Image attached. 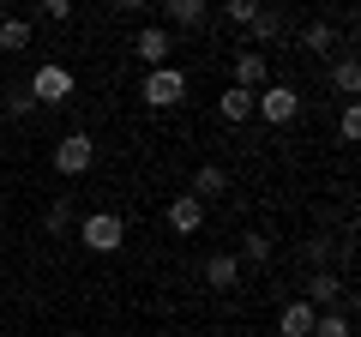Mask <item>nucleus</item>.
Here are the masks:
<instances>
[{
	"instance_id": "11",
	"label": "nucleus",
	"mask_w": 361,
	"mask_h": 337,
	"mask_svg": "<svg viewBox=\"0 0 361 337\" xmlns=\"http://www.w3.org/2000/svg\"><path fill=\"white\" fill-rule=\"evenodd\" d=\"M313 319H319V313H313L307 301H289V307L277 313V331L283 337H313Z\"/></svg>"
},
{
	"instance_id": "19",
	"label": "nucleus",
	"mask_w": 361,
	"mask_h": 337,
	"mask_svg": "<svg viewBox=\"0 0 361 337\" xmlns=\"http://www.w3.org/2000/svg\"><path fill=\"white\" fill-rule=\"evenodd\" d=\"M253 37H283V13H277V6H259L253 13Z\"/></svg>"
},
{
	"instance_id": "18",
	"label": "nucleus",
	"mask_w": 361,
	"mask_h": 337,
	"mask_svg": "<svg viewBox=\"0 0 361 337\" xmlns=\"http://www.w3.org/2000/svg\"><path fill=\"white\" fill-rule=\"evenodd\" d=\"M313 337H355L349 331V313H319L313 319Z\"/></svg>"
},
{
	"instance_id": "5",
	"label": "nucleus",
	"mask_w": 361,
	"mask_h": 337,
	"mask_svg": "<svg viewBox=\"0 0 361 337\" xmlns=\"http://www.w3.org/2000/svg\"><path fill=\"white\" fill-rule=\"evenodd\" d=\"M307 307H313V313H343V307H349L343 277H337V271H313V283H307Z\"/></svg>"
},
{
	"instance_id": "23",
	"label": "nucleus",
	"mask_w": 361,
	"mask_h": 337,
	"mask_svg": "<svg viewBox=\"0 0 361 337\" xmlns=\"http://www.w3.org/2000/svg\"><path fill=\"white\" fill-rule=\"evenodd\" d=\"M253 13H259V0H229V18H235V25H253Z\"/></svg>"
},
{
	"instance_id": "14",
	"label": "nucleus",
	"mask_w": 361,
	"mask_h": 337,
	"mask_svg": "<svg viewBox=\"0 0 361 337\" xmlns=\"http://www.w3.org/2000/svg\"><path fill=\"white\" fill-rule=\"evenodd\" d=\"M217 115L229 121V127H235V121H247V115H253V91H235V85H229V91L217 97Z\"/></svg>"
},
{
	"instance_id": "6",
	"label": "nucleus",
	"mask_w": 361,
	"mask_h": 337,
	"mask_svg": "<svg viewBox=\"0 0 361 337\" xmlns=\"http://www.w3.org/2000/svg\"><path fill=\"white\" fill-rule=\"evenodd\" d=\"M90 163H97V145H90V133H66V139L54 145V168H61V175H85Z\"/></svg>"
},
{
	"instance_id": "9",
	"label": "nucleus",
	"mask_w": 361,
	"mask_h": 337,
	"mask_svg": "<svg viewBox=\"0 0 361 337\" xmlns=\"http://www.w3.org/2000/svg\"><path fill=\"white\" fill-rule=\"evenodd\" d=\"M163 18H169L163 30H193V25L211 18V6H205V0H163Z\"/></svg>"
},
{
	"instance_id": "12",
	"label": "nucleus",
	"mask_w": 361,
	"mask_h": 337,
	"mask_svg": "<svg viewBox=\"0 0 361 337\" xmlns=\"http://www.w3.org/2000/svg\"><path fill=\"white\" fill-rule=\"evenodd\" d=\"M205 283L211 289H235L241 283V259H235V253H211L205 259Z\"/></svg>"
},
{
	"instance_id": "20",
	"label": "nucleus",
	"mask_w": 361,
	"mask_h": 337,
	"mask_svg": "<svg viewBox=\"0 0 361 337\" xmlns=\"http://www.w3.org/2000/svg\"><path fill=\"white\" fill-rule=\"evenodd\" d=\"M235 259H247V265H265V259H271V241H265V235H241V253H235Z\"/></svg>"
},
{
	"instance_id": "8",
	"label": "nucleus",
	"mask_w": 361,
	"mask_h": 337,
	"mask_svg": "<svg viewBox=\"0 0 361 337\" xmlns=\"http://www.w3.org/2000/svg\"><path fill=\"white\" fill-rule=\"evenodd\" d=\"M265 85H271V66H265V54H259V49H241V54H235V91H265Z\"/></svg>"
},
{
	"instance_id": "10",
	"label": "nucleus",
	"mask_w": 361,
	"mask_h": 337,
	"mask_svg": "<svg viewBox=\"0 0 361 337\" xmlns=\"http://www.w3.org/2000/svg\"><path fill=\"white\" fill-rule=\"evenodd\" d=\"M199 223H205V205H199L193 193L169 199V229H175V235H199Z\"/></svg>"
},
{
	"instance_id": "3",
	"label": "nucleus",
	"mask_w": 361,
	"mask_h": 337,
	"mask_svg": "<svg viewBox=\"0 0 361 337\" xmlns=\"http://www.w3.org/2000/svg\"><path fill=\"white\" fill-rule=\"evenodd\" d=\"M253 115H265L271 127H289V121L301 115V91L295 85H265V91L253 97Z\"/></svg>"
},
{
	"instance_id": "15",
	"label": "nucleus",
	"mask_w": 361,
	"mask_h": 337,
	"mask_svg": "<svg viewBox=\"0 0 361 337\" xmlns=\"http://www.w3.org/2000/svg\"><path fill=\"white\" fill-rule=\"evenodd\" d=\"M0 49H6V54L30 49V18H0Z\"/></svg>"
},
{
	"instance_id": "2",
	"label": "nucleus",
	"mask_w": 361,
	"mask_h": 337,
	"mask_svg": "<svg viewBox=\"0 0 361 337\" xmlns=\"http://www.w3.org/2000/svg\"><path fill=\"white\" fill-rule=\"evenodd\" d=\"M139 97H145L151 109H175L180 97H187V73H180V66H157V73H145Z\"/></svg>"
},
{
	"instance_id": "1",
	"label": "nucleus",
	"mask_w": 361,
	"mask_h": 337,
	"mask_svg": "<svg viewBox=\"0 0 361 337\" xmlns=\"http://www.w3.org/2000/svg\"><path fill=\"white\" fill-rule=\"evenodd\" d=\"M78 241H85L90 253H115V247L127 241V223H121L115 211H90V217L78 223Z\"/></svg>"
},
{
	"instance_id": "4",
	"label": "nucleus",
	"mask_w": 361,
	"mask_h": 337,
	"mask_svg": "<svg viewBox=\"0 0 361 337\" xmlns=\"http://www.w3.org/2000/svg\"><path fill=\"white\" fill-rule=\"evenodd\" d=\"M78 91V78H73V66H37V78H30V103H66V97H73Z\"/></svg>"
},
{
	"instance_id": "7",
	"label": "nucleus",
	"mask_w": 361,
	"mask_h": 337,
	"mask_svg": "<svg viewBox=\"0 0 361 337\" xmlns=\"http://www.w3.org/2000/svg\"><path fill=\"white\" fill-rule=\"evenodd\" d=\"M133 54H139L145 66H169V54H175V30H163V25H145L139 37H133Z\"/></svg>"
},
{
	"instance_id": "22",
	"label": "nucleus",
	"mask_w": 361,
	"mask_h": 337,
	"mask_svg": "<svg viewBox=\"0 0 361 337\" xmlns=\"http://www.w3.org/2000/svg\"><path fill=\"white\" fill-rule=\"evenodd\" d=\"M337 133H343V139H361V109H355V103L337 115Z\"/></svg>"
},
{
	"instance_id": "24",
	"label": "nucleus",
	"mask_w": 361,
	"mask_h": 337,
	"mask_svg": "<svg viewBox=\"0 0 361 337\" xmlns=\"http://www.w3.org/2000/svg\"><path fill=\"white\" fill-rule=\"evenodd\" d=\"M42 18H54V25H66V18H73V0H49V6H42Z\"/></svg>"
},
{
	"instance_id": "21",
	"label": "nucleus",
	"mask_w": 361,
	"mask_h": 337,
	"mask_svg": "<svg viewBox=\"0 0 361 337\" xmlns=\"http://www.w3.org/2000/svg\"><path fill=\"white\" fill-rule=\"evenodd\" d=\"M301 42H307L313 54H325V49L337 42V37H331V25H307V30H301Z\"/></svg>"
},
{
	"instance_id": "13",
	"label": "nucleus",
	"mask_w": 361,
	"mask_h": 337,
	"mask_svg": "<svg viewBox=\"0 0 361 337\" xmlns=\"http://www.w3.org/2000/svg\"><path fill=\"white\" fill-rule=\"evenodd\" d=\"M217 193H229V168H223V163H205V168L193 175V199L205 205V199H217Z\"/></svg>"
},
{
	"instance_id": "17",
	"label": "nucleus",
	"mask_w": 361,
	"mask_h": 337,
	"mask_svg": "<svg viewBox=\"0 0 361 337\" xmlns=\"http://www.w3.org/2000/svg\"><path fill=\"white\" fill-rule=\"evenodd\" d=\"M42 229H49V235H66V229H73V199H54L49 217H42Z\"/></svg>"
},
{
	"instance_id": "16",
	"label": "nucleus",
	"mask_w": 361,
	"mask_h": 337,
	"mask_svg": "<svg viewBox=\"0 0 361 337\" xmlns=\"http://www.w3.org/2000/svg\"><path fill=\"white\" fill-rule=\"evenodd\" d=\"M331 91H337V97H355V91H361V66L349 61V54L331 66Z\"/></svg>"
}]
</instances>
